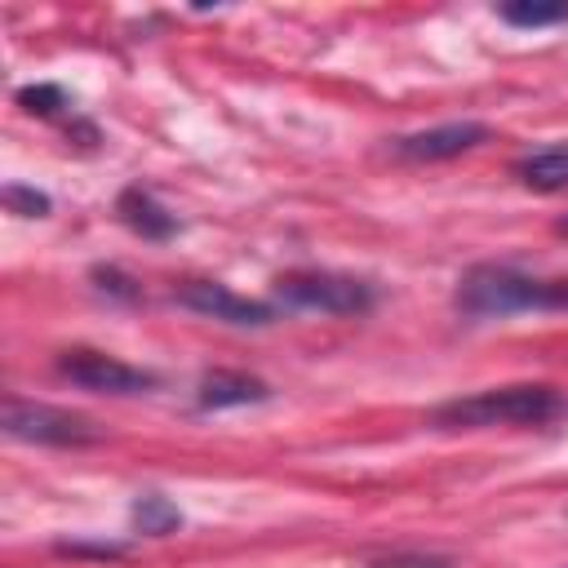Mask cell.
Returning a JSON list of instances; mask_svg holds the SVG:
<instances>
[{
  "mask_svg": "<svg viewBox=\"0 0 568 568\" xmlns=\"http://www.w3.org/2000/svg\"><path fill=\"white\" fill-rule=\"evenodd\" d=\"M568 417V395L546 382L488 386L475 395H457L430 408L435 430H488V426H550Z\"/></svg>",
  "mask_w": 568,
  "mask_h": 568,
  "instance_id": "1",
  "label": "cell"
},
{
  "mask_svg": "<svg viewBox=\"0 0 568 568\" xmlns=\"http://www.w3.org/2000/svg\"><path fill=\"white\" fill-rule=\"evenodd\" d=\"M555 231H559V235H568V217H559V222H555Z\"/></svg>",
  "mask_w": 568,
  "mask_h": 568,
  "instance_id": "18",
  "label": "cell"
},
{
  "mask_svg": "<svg viewBox=\"0 0 568 568\" xmlns=\"http://www.w3.org/2000/svg\"><path fill=\"white\" fill-rule=\"evenodd\" d=\"M129 519H133V528L146 532V537H169V532L182 528V510H178L164 493H138Z\"/></svg>",
  "mask_w": 568,
  "mask_h": 568,
  "instance_id": "11",
  "label": "cell"
},
{
  "mask_svg": "<svg viewBox=\"0 0 568 568\" xmlns=\"http://www.w3.org/2000/svg\"><path fill=\"white\" fill-rule=\"evenodd\" d=\"M275 306L288 311H320V315H368L377 306V288L346 271H284L271 280Z\"/></svg>",
  "mask_w": 568,
  "mask_h": 568,
  "instance_id": "3",
  "label": "cell"
},
{
  "mask_svg": "<svg viewBox=\"0 0 568 568\" xmlns=\"http://www.w3.org/2000/svg\"><path fill=\"white\" fill-rule=\"evenodd\" d=\"M13 102L27 111V115H40V120H58V115H67L75 102H71V93L62 89V84H22L18 93H13Z\"/></svg>",
  "mask_w": 568,
  "mask_h": 568,
  "instance_id": "12",
  "label": "cell"
},
{
  "mask_svg": "<svg viewBox=\"0 0 568 568\" xmlns=\"http://www.w3.org/2000/svg\"><path fill=\"white\" fill-rule=\"evenodd\" d=\"M173 297H178V306H186V311H195L204 320H217V324H235V328H266L280 315L275 302L244 297V293H235V288H226L217 280H191Z\"/></svg>",
  "mask_w": 568,
  "mask_h": 568,
  "instance_id": "6",
  "label": "cell"
},
{
  "mask_svg": "<svg viewBox=\"0 0 568 568\" xmlns=\"http://www.w3.org/2000/svg\"><path fill=\"white\" fill-rule=\"evenodd\" d=\"M89 280H93L98 293H106V297H115V302H129V306L142 302V284H138L133 275H124L120 266H93Z\"/></svg>",
  "mask_w": 568,
  "mask_h": 568,
  "instance_id": "15",
  "label": "cell"
},
{
  "mask_svg": "<svg viewBox=\"0 0 568 568\" xmlns=\"http://www.w3.org/2000/svg\"><path fill=\"white\" fill-rule=\"evenodd\" d=\"M266 399H271V386L262 377H253V373H240V368H213L195 386V408H204V413L266 404Z\"/></svg>",
  "mask_w": 568,
  "mask_h": 568,
  "instance_id": "9",
  "label": "cell"
},
{
  "mask_svg": "<svg viewBox=\"0 0 568 568\" xmlns=\"http://www.w3.org/2000/svg\"><path fill=\"white\" fill-rule=\"evenodd\" d=\"M58 555H71V559H120V555H129V546L124 541H58L53 546Z\"/></svg>",
  "mask_w": 568,
  "mask_h": 568,
  "instance_id": "17",
  "label": "cell"
},
{
  "mask_svg": "<svg viewBox=\"0 0 568 568\" xmlns=\"http://www.w3.org/2000/svg\"><path fill=\"white\" fill-rule=\"evenodd\" d=\"M497 18H501V22H510V27L537 31V27H559V22H568V4H537V0H515V4H497Z\"/></svg>",
  "mask_w": 568,
  "mask_h": 568,
  "instance_id": "13",
  "label": "cell"
},
{
  "mask_svg": "<svg viewBox=\"0 0 568 568\" xmlns=\"http://www.w3.org/2000/svg\"><path fill=\"white\" fill-rule=\"evenodd\" d=\"M4 435L9 439H22V444H44V448H84V444H98L102 430L71 413V408H53V404H36V399H22V395H4Z\"/></svg>",
  "mask_w": 568,
  "mask_h": 568,
  "instance_id": "4",
  "label": "cell"
},
{
  "mask_svg": "<svg viewBox=\"0 0 568 568\" xmlns=\"http://www.w3.org/2000/svg\"><path fill=\"white\" fill-rule=\"evenodd\" d=\"M115 217H120L138 240H146V244H164V240H173V235L182 231L178 213H169L142 182H133V186H124V191L115 195Z\"/></svg>",
  "mask_w": 568,
  "mask_h": 568,
  "instance_id": "8",
  "label": "cell"
},
{
  "mask_svg": "<svg viewBox=\"0 0 568 568\" xmlns=\"http://www.w3.org/2000/svg\"><path fill=\"white\" fill-rule=\"evenodd\" d=\"M58 377L80 386V390H93V395H146L160 386V377L151 368H138V364H124L106 351H93V346H71V351H58L53 359Z\"/></svg>",
  "mask_w": 568,
  "mask_h": 568,
  "instance_id": "5",
  "label": "cell"
},
{
  "mask_svg": "<svg viewBox=\"0 0 568 568\" xmlns=\"http://www.w3.org/2000/svg\"><path fill=\"white\" fill-rule=\"evenodd\" d=\"M462 320H506L528 311H568V280H541L510 262H475L453 288Z\"/></svg>",
  "mask_w": 568,
  "mask_h": 568,
  "instance_id": "2",
  "label": "cell"
},
{
  "mask_svg": "<svg viewBox=\"0 0 568 568\" xmlns=\"http://www.w3.org/2000/svg\"><path fill=\"white\" fill-rule=\"evenodd\" d=\"M364 568H457V559L430 555V550H382V555H368Z\"/></svg>",
  "mask_w": 568,
  "mask_h": 568,
  "instance_id": "14",
  "label": "cell"
},
{
  "mask_svg": "<svg viewBox=\"0 0 568 568\" xmlns=\"http://www.w3.org/2000/svg\"><path fill=\"white\" fill-rule=\"evenodd\" d=\"M510 173L528 186V191H564L568 186V142H555V146H537V151H524Z\"/></svg>",
  "mask_w": 568,
  "mask_h": 568,
  "instance_id": "10",
  "label": "cell"
},
{
  "mask_svg": "<svg viewBox=\"0 0 568 568\" xmlns=\"http://www.w3.org/2000/svg\"><path fill=\"white\" fill-rule=\"evenodd\" d=\"M479 142H488V124L484 120H448V124L395 138L390 151L399 160H408V164H439V160H453L462 151H475Z\"/></svg>",
  "mask_w": 568,
  "mask_h": 568,
  "instance_id": "7",
  "label": "cell"
},
{
  "mask_svg": "<svg viewBox=\"0 0 568 568\" xmlns=\"http://www.w3.org/2000/svg\"><path fill=\"white\" fill-rule=\"evenodd\" d=\"M4 209L18 213V217H49L53 200H49L44 191L27 186V182H9V186H4Z\"/></svg>",
  "mask_w": 568,
  "mask_h": 568,
  "instance_id": "16",
  "label": "cell"
}]
</instances>
